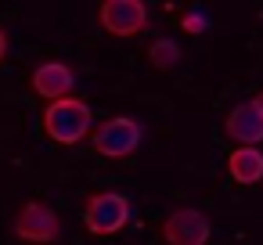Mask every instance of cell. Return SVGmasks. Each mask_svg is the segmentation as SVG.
<instances>
[{
  "instance_id": "cell-1",
  "label": "cell",
  "mask_w": 263,
  "mask_h": 245,
  "mask_svg": "<svg viewBox=\"0 0 263 245\" xmlns=\"http://www.w3.org/2000/svg\"><path fill=\"white\" fill-rule=\"evenodd\" d=\"M90 105L65 94V98H54L44 112V130L54 144H80L87 134H90Z\"/></svg>"
},
{
  "instance_id": "cell-2",
  "label": "cell",
  "mask_w": 263,
  "mask_h": 245,
  "mask_svg": "<svg viewBox=\"0 0 263 245\" xmlns=\"http://www.w3.org/2000/svg\"><path fill=\"white\" fill-rule=\"evenodd\" d=\"M144 141V126L134 116H112L94 130V148L105 159H126L141 148Z\"/></svg>"
},
{
  "instance_id": "cell-3",
  "label": "cell",
  "mask_w": 263,
  "mask_h": 245,
  "mask_svg": "<svg viewBox=\"0 0 263 245\" xmlns=\"http://www.w3.org/2000/svg\"><path fill=\"white\" fill-rule=\"evenodd\" d=\"M130 198L126 195H119V191H101V195H94L90 202H87V209H83V223H87V231L90 234H98V238H108V234H119L126 223H130Z\"/></svg>"
},
{
  "instance_id": "cell-4",
  "label": "cell",
  "mask_w": 263,
  "mask_h": 245,
  "mask_svg": "<svg viewBox=\"0 0 263 245\" xmlns=\"http://www.w3.org/2000/svg\"><path fill=\"white\" fill-rule=\"evenodd\" d=\"M15 234L22 241H33V245H47L62 234V216L54 205L47 202H26L15 216Z\"/></svg>"
},
{
  "instance_id": "cell-5",
  "label": "cell",
  "mask_w": 263,
  "mask_h": 245,
  "mask_svg": "<svg viewBox=\"0 0 263 245\" xmlns=\"http://www.w3.org/2000/svg\"><path fill=\"white\" fill-rule=\"evenodd\" d=\"M209 234H213L209 216H205L202 209H191V205L173 209V213L162 220V238H166V245H205Z\"/></svg>"
},
{
  "instance_id": "cell-6",
  "label": "cell",
  "mask_w": 263,
  "mask_h": 245,
  "mask_svg": "<svg viewBox=\"0 0 263 245\" xmlns=\"http://www.w3.org/2000/svg\"><path fill=\"white\" fill-rule=\"evenodd\" d=\"M98 18L108 36H137L148 26V8L144 0H101Z\"/></svg>"
},
{
  "instance_id": "cell-7",
  "label": "cell",
  "mask_w": 263,
  "mask_h": 245,
  "mask_svg": "<svg viewBox=\"0 0 263 245\" xmlns=\"http://www.w3.org/2000/svg\"><path fill=\"white\" fill-rule=\"evenodd\" d=\"M227 137L238 144H259L263 141V112L256 101H238L227 112Z\"/></svg>"
},
{
  "instance_id": "cell-8",
  "label": "cell",
  "mask_w": 263,
  "mask_h": 245,
  "mask_svg": "<svg viewBox=\"0 0 263 245\" xmlns=\"http://www.w3.org/2000/svg\"><path fill=\"white\" fill-rule=\"evenodd\" d=\"M29 83H33V90H36L40 98L54 101V98H65V94L76 87V72H72L65 62H44V65L33 69Z\"/></svg>"
},
{
  "instance_id": "cell-9",
  "label": "cell",
  "mask_w": 263,
  "mask_h": 245,
  "mask_svg": "<svg viewBox=\"0 0 263 245\" xmlns=\"http://www.w3.org/2000/svg\"><path fill=\"white\" fill-rule=\"evenodd\" d=\"M227 173L234 184H259L263 180V152L259 148H234L227 159Z\"/></svg>"
},
{
  "instance_id": "cell-10",
  "label": "cell",
  "mask_w": 263,
  "mask_h": 245,
  "mask_svg": "<svg viewBox=\"0 0 263 245\" xmlns=\"http://www.w3.org/2000/svg\"><path fill=\"white\" fill-rule=\"evenodd\" d=\"M148 62L159 69V72H170L177 62H180V44L173 36H159L152 47H148Z\"/></svg>"
},
{
  "instance_id": "cell-11",
  "label": "cell",
  "mask_w": 263,
  "mask_h": 245,
  "mask_svg": "<svg viewBox=\"0 0 263 245\" xmlns=\"http://www.w3.org/2000/svg\"><path fill=\"white\" fill-rule=\"evenodd\" d=\"M180 26H184V33H191V36H202V33L209 29V15H205L202 8H191V11H184Z\"/></svg>"
},
{
  "instance_id": "cell-12",
  "label": "cell",
  "mask_w": 263,
  "mask_h": 245,
  "mask_svg": "<svg viewBox=\"0 0 263 245\" xmlns=\"http://www.w3.org/2000/svg\"><path fill=\"white\" fill-rule=\"evenodd\" d=\"M4 54H8V36H4V29H0V62H4Z\"/></svg>"
},
{
  "instance_id": "cell-13",
  "label": "cell",
  "mask_w": 263,
  "mask_h": 245,
  "mask_svg": "<svg viewBox=\"0 0 263 245\" xmlns=\"http://www.w3.org/2000/svg\"><path fill=\"white\" fill-rule=\"evenodd\" d=\"M252 101H256V105H259V112H263V90H259V94H256Z\"/></svg>"
}]
</instances>
